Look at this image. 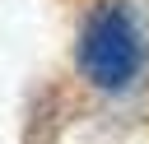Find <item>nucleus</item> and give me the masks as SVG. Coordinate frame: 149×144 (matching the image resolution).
Wrapping results in <instances>:
<instances>
[{"label":"nucleus","instance_id":"nucleus-1","mask_svg":"<svg viewBox=\"0 0 149 144\" xmlns=\"http://www.w3.org/2000/svg\"><path fill=\"white\" fill-rule=\"evenodd\" d=\"M74 65L93 88H130L144 70V42H140V23L130 14L126 0H98L84 14L79 28V46H74Z\"/></svg>","mask_w":149,"mask_h":144}]
</instances>
